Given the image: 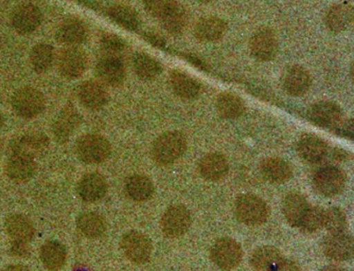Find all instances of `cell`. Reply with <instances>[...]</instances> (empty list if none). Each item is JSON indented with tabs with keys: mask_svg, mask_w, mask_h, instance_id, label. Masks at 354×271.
Listing matches in <instances>:
<instances>
[{
	"mask_svg": "<svg viewBox=\"0 0 354 271\" xmlns=\"http://www.w3.org/2000/svg\"><path fill=\"white\" fill-rule=\"evenodd\" d=\"M187 149L186 137L180 131H167L159 136L152 147L154 160L160 165H169L178 160Z\"/></svg>",
	"mask_w": 354,
	"mask_h": 271,
	"instance_id": "obj_1",
	"label": "cell"
},
{
	"mask_svg": "<svg viewBox=\"0 0 354 271\" xmlns=\"http://www.w3.org/2000/svg\"><path fill=\"white\" fill-rule=\"evenodd\" d=\"M239 221L248 226H259L268 221L270 209L263 199L254 194H244L236 203Z\"/></svg>",
	"mask_w": 354,
	"mask_h": 271,
	"instance_id": "obj_2",
	"label": "cell"
},
{
	"mask_svg": "<svg viewBox=\"0 0 354 271\" xmlns=\"http://www.w3.org/2000/svg\"><path fill=\"white\" fill-rule=\"evenodd\" d=\"M75 151L80 160L87 165H97L109 158L111 144L103 136L89 133L77 140Z\"/></svg>",
	"mask_w": 354,
	"mask_h": 271,
	"instance_id": "obj_3",
	"label": "cell"
},
{
	"mask_svg": "<svg viewBox=\"0 0 354 271\" xmlns=\"http://www.w3.org/2000/svg\"><path fill=\"white\" fill-rule=\"evenodd\" d=\"M45 106L43 93L33 87H23L12 97V107L16 115L28 120L41 115Z\"/></svg>",
	"mask_w": 354,
	"mask_h": 271,
	"instance_id": "obj_4",
	"label": "cell"
},
{
	"mask_svg": "<svg viewBox=\"0 0 354 271\" xmlns=\"http://www.w3.org/2000/svg\"><path fill=\"white\" fill-rule=\"evenodd\" d=\"M346 175L339 167L326 165L314 174L315 190L324 196L332 197L339 194L345 188Z\"/></svg>",
	"mask_w": 354,
	"mask_h": 271,
	"instance_id": "obj_5",
	"label": "cell"
},
{
	"mask_svg": "<svg viewBox=\"0 0 354 271\" xmlns=\"http://www.w3.org/2000/svg\"><path fill=\"white\" fill-rule=\"evenodd\" d=\"M120 245L124 256L135 264L146 263L152 254L151 241L147 235L138 231L125 233Z\"/></svg>",
	"mask_w": 354,
	"mask_h": 271,
	"instance_id": "obj_6",
	"label": "cell"
},
{
	"mask_svg": "<svg viewBox=\"0 0 354 271\" xmlns=\"http://www.w3.org/2000/svg\"><path fill=\"white\" fill-rule=\"evenodd\" d=\"M212 262L223 270H232L240 264L242 260V249L236 241L224 237L212 246Z\"/></svg>",
	"mask_w": 354,
	"mask_h": 271,
	"instance_id": "obj_7",
	"label": "cell"
},
{
	"mask_svg": "<svg viewBox=\"0 0 354 271\" xmlns=\"http://www.w3.org/2000/svg\"><path fill=\"white\" fill-rule=\"evenodd\" d=\"M326 256L336 262H346L354 259V237L349 233H330L323 243Z\"/></svg>",
	"mask_w": 354,
	"mask_h": 271,
	"instance_id": "obj_8",
	"label": "cell"
},
{
	"mask_svg": "<svg viewBox=\"0 0 354 271\" xmlns=\"http://www.w3.org/2000/svg\"><path fill=\"white\" fill-rule=\"evenodd\" d=\"M6 165V173L15 183H27L37 173V162L33 155L24 151H11Z\"/></svg>",
	"mask_w": 354,
	"mask_h": 271,
	"instance_id": "obj_9",
	"label": "cell"
},
{
	"mask_svg": "<svg viewBox=\"0 0 354 271\" xmlns=\"http://www.w3.org/2000/svg\"><path fill=\"white\" fill-rule=\"evenodd\" d=\"M306 117L317 127L332 129L341 121L343 111L334 102L320 101L307 109Z\"/></svg>",
	"mask_w": 354,
	"mask_h": 271,
	"instance_id": "obj_10",
	"label": "cell"
},
{
	"mask_svg": "<svg viewBox=\"0 0 354 271\" xmlns=\"http://www.w3.org/2000/svg\"><path fill=\"white\" fill-rule=\"evenodd\" d=\"M191 214L186 207L175 205L165 212L162 218V232L168 237H180L190 228Z\"/></svg>",
	"mask_w": 354,
	"mask_h": 271,
	"instance_id": "obj_11",
	"label": "cell"
},
{
	"mask_svg": "<svg viewBox=\"0 0 354 271\" xmlns=\"http://www.w3.org/2000/svg\"><path fill=\"white\" fill-rule=\"evenodd\" d=\"M250 53L257 61H272L278 53V39L275 32L270 28L260 29L250 39Z\"/></svg>",
	"mask_w": 354,
	"mask_h": 271,
	"instance_id": "obj_12",
	"label": "cell"
},
{
	"mask_svg": "<svg viewBox=\"0 0 354 271\" xmlns=\"http://www.w3.org/2000/svg\"><path fill=\"white\" fill-rule=\"evenodd\" d=\"M87 68V57L84 51L75 46L62 50L59 55V69L67 79L81 77Z\"/></svg>",
	"mask_w": 354,
	"mask_h": 271,
	"instance_id": "obj_13",
	"label": "cell"
},
{
	"mask_svg": "<svg viewBox=\"0 0 354 271\" xmlns=\"http://www.w3.org/2000/svg\"><path fill=\"white\" fill-rule=\"evenodd\" d=\"M297 151L302 160L311 165H317L328 158L330 147L324 139L311 133H306L298 140Z\"/></svg>",
	"mask_w": 354,
	"mask_h": 271,
	"instance_id": "obj_14",
	"label": "cell"
},
{
	"mask_svg": "<svg viewBox=\"0 0 354 271\" xmlns=\"http://www.w3.org/2000/svg\"><path fill=\"white\" fill-rule=\"evenodd\" d=\"M312 77L302 66L294 65L286 68L282 75V87L292 97H301L311 88Z\"/></svg>",
	"mask_w": 354,
	"mask_h": 271,
	"instance_id": "obj_15",
	"label": "cell"
},
{
	"mask_svg": "<svg viewBox=\"0 0 354 271\" xmlns=\"http://www.w3.org/2000/svg\"><path fill=\"white\" fill-rule=\"evenodd\" d=\"M82 122V117L73 104L66 105L57 115L53 125V137L57 142L65 143L69 140L73 131Z\"/></svg>",
	"mask_w": 354,
	"mask_h": 271,
	"instance_id": "obj_16",
	"label": "cell"
},
{
	"mask_svg": "<svg viewBox=\"0 0 354 271\" xmlns=\"http://www.w3.org/2000/svg\"><path fill=\"white\" fill-rule=\"evenodd\" d=\"M95 71L99 79L109 86L118 87L124 82V64L119 55H105L97 64Z\"/></svg>",
	"mask_w": 354,
	"mask_h": 271,
	"instance_id": "obj_17",
	"label": "cell"
},
{
	"mask_svg": "<svg viewBox=\"0 0 354 271\" xmlns=\"http://www.w3.org/2000/svg\"><path fill=\"white\" fill-rule=\"evenodd\" d=\"M354 7L348 3H335L324 16L326 28L334 34L346 31L353 24Z\"/></svg>",
	"mask_w": 354,
	"mask_h": 271,
	"instance_id": "obj_18",
	"label": "cell"
},
{
	"mask_svg": "<svg viewBox=\"0 0 354 271\" xmlns=\"http://www.w3.org/2000/svg\"><path fill=\"white\" fill-rule=\"evenodd\" d=\"M41 21V13L37 6L31 3L19 6L12 14V26L21 34L31 33Z\"/></svg>",
	"mask_w": 354,
	"mask_h": 271,
	"instance_id": "obj_19",
	"label": "cell"
},
{
	"mask_svg": "<svg viewBox=\"0 0 354 271\" xmlns=\"http://www.w3.org/2000/svg\"><path fill=\"white\" fill-rule=\"evenodd\" d=\"M106 192V179L99 173H88L84 175L77 185V194L86 203L100 200Z\"/></svg>",
	"mask_w": 354,
	"mask_h": 271,
	"instance_id": "obj_20",
	"label": "cell"
},
{
	"mask_svg": "<svg viewBox=\"0 0 354 271\" xmlns=\"http://www.w3.org/2000/svg\"><path fill=\"white\" fill-rule=\"evenodd\" d=\"M6 230L12 243L19 244L29 245L35 234L33 223L23 214L10 215L6 219Z\"/></svg>",
	"mask_w": 354,
	"mask_h": 271,
	"instance_id": "obj_21",
	"label": "cell"
},
{
	"mask_svg": "<svg viewBox=\"0 0 354 271\" xmlns=\"http://www.w3.org/2000/svg\"><path fill=\"white\" fill-rule=\"evenodd\" d=\"M260 173L270 183H284L293 176V169L288 161L277 157H270L260 163Z\"/></svg>",
	"mask_w": 354,
	"mask_h": 271,
	"instance_id": "obj_22",
	"label": "cell"
},
{
	"mask_svg": "<svg viewBox=\"0 0 354 271\" xmlns=\"http://www.w3.org/2000/svg\"><path fill=\"white\" fill-rule=\"evenodd\" d=\"M77 95L81 103L91 111L102 109L109 100L105 87L102 84L95 81H86L81 84Z\"/></svg>",
	"mask_w": 354,
	"mask_h": 271,
	"instance_id": "obj_23",
	"label": "cell"
},
{
	"mask_svg": "<svg viewBox=\"0 0 354 271\" xmlns=\"http://www.w3.org/2000/svg\"><path fill=\"white\" fill-rule=\"evenodd\" d=\"M310 203L306 197L297 192H292L284 197L282 211L288 224L299 228L304 215L309 210Z\"/></svg>",
	"mask_w": 354,
	"mask_h": 271,
	"instance_id": "obj_24",
	"label": "cell"
},
{
	"mask_svg": "<svg viewBox=\"0 0 354 271\" xmlns=\"http://www.w3.org/2000/svg\"><path fill=\"white\" fill-rule=\"evenodd\" d=\"M226 30L227 24L224 19L212 16L198 21L194 28V35L203 43H212L222 39Z\"/></svg>",
	"mask_w": 354,
	"mask_h": 271,
	"instance_id": "obj_25",
	"label": "cell"
},
{
	"mask_svg": "<svg viewBox=\"0 0 354 271\" xmlns=\"http://www.w3.org/2000/svg\"><path fill=\"white\" fill-rule=\"evenodd\" d=\"M228 161L222 154L212 153L203 157L198 163V171L206 180L220 181L228 173Z\"/></svg>",
	"mask_w": 354,
	"mask_h": 271,
	"instance_id": "obj_26",
	"label": "cell"
},
{
	"mask_svg": "<svg viewBox=\"0 0 354 271\" xmlns=\"http://www.w3.org/2000/svg\"><path fill=\"white\" fill-rule=\"evenodd\" d=\"M170 84L175 95L183 100L196 99L202 91V86L196 80L180 71L171 73Z\"/></svg>",
	"mask_w": 354,
	"mask_h": 271,
	"instance_id": "obj_27",
	"label": "cell"
},
{
	"mask_svg": "<svg viewBox=\"0 0 354 271\" xmlns=\"http://www.w3.org/2000/svg\"><path fill=\"white\" fill-rule=\"evenodd\" d=\"M39 258L48 270H59L66 264V248L57 241H48L41 246Z\"/></svg>",
	"mask_w": 354,
	"mask_h": 271,
	"instance_id": "obj_28",
	"label": "cell"
},
{
	"mask_svg": "<svg viewBox=\"0 0 354 271\" xmlns=\"http://www.w3.org/2000/svg\"><path fill=\"white\" fill-rule=\"evenodd\" d=\"M88 37V29L83 21L71 19L64 21L57 32L59 41L68 46H77L84 43Z\"/></svg>",
	"mask_w": 354,
	"mask_h": 271,
	"instance_id": "obj_29",
	"label": "cell"
},
{
	"mask_svg": "<svg viewBox=\"0 0 354 271\" xmlns=\"http://www.w3.org/2000/svg\"><path fill=\"white\" fill-rule=\"evenodd\" d=\"M282 259L283 256L277 248L263 246L254 251L250 264L256 271H275Z\"/></svg>",
	"mask_w": 354,
	"mask_h": 271,
	"instance_id": "obj_30",
	"label": "cell"
},
{
	"mask_svg": "<svg viewBox=\"0 0 354 271\" xmlns=\"http://www.w3.org/2000/svg\"><path fill=\"white\" fill-rule=\"evenodd\" d=\"M135 73L142 81H152L162 71V65L154 57L145 53H138L133 57Z\"/></svg>",
	"mask_w": 354,
	"mask_h": 271,
	"instance_id": "obj_31",
	"label": "cell"
},
{
	"mask_svg": "<svg viewBox=\"0 0 354 271\" xmlns=\"http://www.w3.org/2000/svg\"><path fill=\"white\" fill-rule=\"evenodd\" d=\"M80 232L88 239H98L106 231V222L102 215L95 212H86L77 219Z\"/></svg>",
	"mask_w": 354,
	"mask_h": 271,
	"instance_id": "obj_32",
	"label": "cell"
},
{
	"mask_svg": "<svg viewBox=\"0 0 354 271\" xmlns=\"http://www.w3.org/2000/svg\"><path fill=\"white\" fill-rule=\"evenodd\" d=\"M48 145L49 138L45 133H27L12 141L11 151H24L35 156L37 153L45 151Z\"/></svg>",
	"mask_w": 354,
	"mask_h": 271,
	"instance_id": "obj_33",
	"label": "cell"
},
{
	"mask_svg": "<svg viewBox=\"0 0 354 271\" xmlns=\"http://www.w3.org/2000/svg\"><path fill=\"white\" fill-rule=\"evenodd\" d=\"M127 196L135 201H146L152 197L154 185L152 180L143 175H135L127 179L125 183Z\"/></svg>",
	"mask_w": 354,
	"mask_h": 271,
	"instance_id": "obj_34",
	"label": "cell"
},
{
	"mask_svg": "<svg viewBox=\"0 0 354 271\" xmlns=\"http://www.w3.org/2000/svg\"><path fill=\"white\" fill-rule=\"evenodd\" d=\"M218 115L225 119H236L243 115L245 105L240 97L232 93H221L216 100Z\"/></svg>",
	"mask_w": 354,
	"mask_h": 271,
	"instance_id": "obj_35",
	"label": "cell"
},
{
	"mask_svg": "<svg viewBox=\"0 0 354 271\" xmlns=\"http://www.w3.org/2000/svg\"><path fill=\"white\" fill-rule=\"evenodd\" d=\"M109 19L124 29L136 31L140 27L138 14L133 8L125 5L111 6L109 10Z\"/></svg>",
	"mask_w": 354,
	"mask_h": 271,
	"instance_id": "obj_36",
	"label": "cell"
},
{
	"mask_svg": "<svg viewBox=\"0 0 354 271\" xmlns=\"http://www.w3.org/2000/svg\"><path fill=\"white\" fill-rule=\"evenodd\" d=\"M162 27L168 33L178 35L184 31L188 23V14L183 6L175 3L162 19Z\"/></svg>",
	"mask_w": 354,
	"mask_h": 271,
	"instance_id": "obj_37",
	"label": "cell"
},
{
	"mask_svg": "<svg viewBox=\"0 0 354 271\" xmlns=\"http://www.w3.org/2000/svg\"><path fill=\"white\" fill-rule=\"evenodd\" d=\"M55 59V50L50 45L39 44L32 49L30 55L32 67L37 73H44L49 71Z\"/></svg>",
	"mask_w": 354,
	"mask_h": 271,
	"instance_id": "obj_38",
	"label": "cell"
},
{
	"mask_svg": "<svg viewBox=\"0 0 354 271\" xmlns=\"http://www.w3.org/2000/svg\"><path fill=\"white\" fill-rule=\"evenodd\" d=\"M324 227L329 233H339L346 231L348 227V221L344 211L337 207H331L325 210Z\"/></svg>",
	"mask_w": 354,
	"mask_h": 271,
	"instance_id": "obj_39",
	"label": "cell"
},
{
	"mask_svg": "<svg viewBox=\"0 0 354 271\" xmlns=\"http://www.w3.org/2000/svg\"><path fill=\"white\" fill-rule=\"evenodd\" d=\"M325 210L319 207L310 206L300 224L299 229L304 233H315L324 227Z\"/></svg>",
	"mask_w": 354,
	"mask_h": 271,
	"instance_id": "obj_40",
	"label": "cell"
},
{
	"mask_svg": "<svg viewBox=\"0 0 354 271\" xmlns=\"http://www.w3.org/2000/svg\"><path fill=\"white\" fill-rule=\"evenodd\" d=\"M101 47L105 55H119L125 49V43L120 37L113 33H104L101 37Z\"/></svg>",
	"mask_w": 354,
	"mask_h": 271,
	"instance_id": "obj_41",
	"label": "cell"
},
{
	"mask_svg": "<svg viewBox=\"0 0 354 271\" xmlns=\"http://www.w3.org/2000/svg\"><path fill=\"white\" fill-rule=\"evenodd\" d=\"M143 3L151 15L162 19L176 3L175 0H143Z\"/></svg>",
	"mask_w": 354,
	"mask_h": 271,
	"instance_id": "obj_42",
	"label": "cell"
},
{
	"mask_svg": "<svg viewBox=\"0 0 354 271\" xmlns=\"http://www.w3.org/2000/svg\"><path fill=\"white\" fill-rule=\"evenodd\" d=\"M331 131L336 136L354 142V119L352 118H342L341 121Z\"/></svg>",
	"mask_w": 354,
	"mask_h": 271,
	"instance_id": "obj_43",
	"label": "cell"
},
{
	"mask_svg": "<svg viewBox=\"0 0 354 271\" xmlns=\"http://www.w3.org/2000/svg\"><path fill=\"white\" fill-rule=\"evenodd\" d=\"M351 157L352 155L350 154L349 151H345L341 147H334V149H330L328 158L333 159L335 162H345V161L351 159Z\"/></svg>",
	"mask_w": 354,
	"mask_h": 271,
	"instance_id": "obj_44",
	"label": "cell"
},
{
	"mask_svg": "<svg viewBox=\"0 0 354 271\" xmlns=\"http://www.w3.org/2000/svg\"><path fill=\"white\" fill-rule=\"evenodd\" d=\"M183 57H184L186 61H188L189 63L192 64L193 66H196V68H198L200 71H209L208 64H207L204 59L198 57V55H192V53H185V55H183Z\"/></svg>",
	"mask_w": 354,
	"mask_h": 271,
	"instance_id": "obj_45",
	"label": "cell"
},
{
	"mask_svg": "<svg viewBox=\"0 0 354 271\" xmlns=\"http://www.w3.org/2000/svg\"><path fill=\"white\" fill-rule=\"evenodd\" d=\"M10 253L12 256L26 258L29 254V247L28 244H19V243H12Z\"/></svg>",
	"mask_w": 354,
	"mask_h": 271,
	"instance_id": "obj_46",
	"label": "cell"
},
{
	"mask_svg": "<svg viewBox=\"0 0 354 271\" xmlns=\"http://www.w3.org/2000/svg\"><path fill=\"white\" fill-rule=\"evenodd\" d=\"M145 39H146L148 43H150L151 45L155 46V47L162 48L166 47V39L162 37V35H159L157 33H146L145 35Z\"/></svg>",
	"mask_w": 354,
	"mask_h": 271,
	"instance_id": "obj_47",
	"label": "cell"
},
{
	"mask_svg": "<svg viewBox=\"0 0 354 271\" xmlns=\"http://www.w3.org/2000/svg\"><path fill=\"white\" fill-rule=\"evenodd\" d=\"M275 271H301L297 263L294 261L288 260V259H282L278 266L276 267Z\"/></svg>",
	"mask_w": 354,
	"mask_h": 271,
	"instance_id": "obj_48",
	"label": "cell"
},
{
	"mask_svg": "<svg viewBox=\"0 0 354 271\" xmlns=\"http://www.w3.org/2000/svg\"><path fill=\"white\" fill-rule=\"evenodd\" d=\"M3 271H30V269L24 265H10Z\"/></svg>",
	"mask_w": 354,
	"mask_h": 271,
	"instance_id": "obj_49",
	"label": "cell"
},
{
	"mask_svg": "<svg viewBox=\"0 0 354 271\" xmlns=\"http://www.w3.org/2000/svg\"><path fill=\"white\" fill-rule=\"evenodd\" d=\"M320 271H347L346 269L342 268V267L339 266H334V265H332V266H326L324 267L323 269Z\"/></svg>",
	"mask_w": 354,
	"mask_h": 271,
	"instance_id": "obj_50",
	"label": "cell"
},
{
	"mask_svg": "<svg viewBox=\"0 0 354 271\" xmlns=\"http://www.w3.org/2000/svg\"><path fill=\"white\" fill-rule=\"evenodd\" d=\"M349 77L350 80H351L352 83L354 84V61L352 62L351 66H350Z\"/></svg>",
	"mask_w": 354,
	"mask_h": 271,
	"instance_id": "obj_51",
	"label": "cell"
},
{
	"mask_svg": "<svg viewBox=\"0 0 354 271\" xmlns=\"http://www.w3.org/2000/svg\"><path fill=\"white\" fill-rule=\"evenodd\" d=\"M3 123H5V119H3V113H0V129L3 127Z\"/></svg>",
	"mask_w": 354,
	"mask_h": 271,
	"instance_id": "obj_52",
	"label": "cell"
},
{
	"mask_svg": "<svg viewBox=\"0 0 354 271\" xmlns=\"http://www.w3.org/2000/svg\"><path fill=\"white\" fill-rule=\"evenodd\" d=\"M196 1H198V3H210V1H212V0H196Z\"/></svg>",
	"mask_w": 354,
	"mask_h": 271,
	"instance_id": "obj_53",
	"label": "cell"
},
{
	"mask_svg": "<svg viewBox=\"0 0 354 271\" xmlns=\"http://www.w3.org/2000/svg\"><path fill=\"white\" fill-rule=\"evenodd\" d=\"M352 25H353V27H354V19H353V24H352Z\"/></svg>",
	"mask_w": 354,
	"mask_h": 271,
	"instance_id": "obj_54",
	"label": "cell"
}]
</instances>
